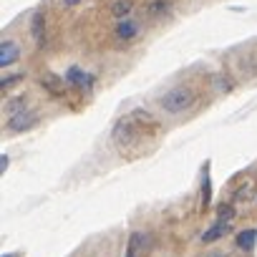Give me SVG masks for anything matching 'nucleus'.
I'll return each mask as SVG.
<instances>
[{
  "mask_svg": "<svg viewBox=\"0 0 257 257\" xmlns=\"http://www.w3.org/2000/svg\"><path fill=\"white\" fill-rule=\"evenodd\" d=\"M157 132H159V121L149 111L134 108V111L123 113L121 118H116V123L111 128V137H113L118 149L128 152V149H137L144 142H149Z\"/></svg>",
  "mask_w": 257,
  "mask_h": 257,
  "instance_id": "obj_1",
  "label": "nucleus"
},
{
  "mask_svg": "<svg viewBox=\"0 0 257 257\" xmlns=\"http://www.w3.org/2000/svg\"><path fill=\"white\" fill-rule=\"evenodd\" d=\"M197 103V91L192 86H172L162 98H159V106L167 111V113H184L189 111L192 106Z\"/></svg>",
  "mask_w": 257,
  "mask_h": 257,
  "instance_id": "obj_2",
  "label": "nucleus"
},
{
  "mask_svg": "<svg viewBox=\"0 0 257 257\" xmlns=\"http://www.w3.org/2000/svg\"><path fill=\"white\" fill-rule=\"evenodd\" d=\"M63 78H66L68 86H73V88H83V91H91L93 83H96V76L88 73V71H83L81 66H71V68L66 71Z\"/></svg>",
  "mask_w": 257,
  "mask_h": 257,
  "instance_id": "obj_3",
  "label": "nucleus"
},
{
  "mask_svg": "<svg viewBox=\"0 0 257 257\" xmlns=\"http://www.w3.org/2000/svg\"><path fill=\"white\" fill-rule=\"evenodd\" d=\"M38 123V116L33 113V111H28V108H23V111H16L8 121H6V126H8V132H28V128H33Z\"/></svg>",
  "mask_w": 257,
  "mask_h": 257,
  "instance_id": "obj_4",
  "label": "nucleus"
},
{
  "mask_svg": "<svg viewBox=\"0 0 257 257\" xmlns=\"http://www.w3.org/2000/svg\"><path fill=\"white\" fill-rule=\"evenodd\" d=\"M139 33H142V23H139V21H132V18L118 21L116 28H113V36H116V41H121V43L134 41Z\"/></svg>",
  "mask_w": 257,
  "mask_h": 257,
  "instance_id": "obj_5",
  "label": "nucleus"
},
{
  "mask_svg": "<svg viewBox=\"0 0 257 257\" xmlns=\"http://www.w3.org/2000/svg\"><path fill=\"white\" fill-rule=\"evenodd\" d=\"M18 58H21V43H18V41L6 38L3 43H0V68L13 66Z\"/></svg>",
  "mask_w": 257,
  "mask_h": 257,
  "instance_id": "obj_6",
  "label": "nucleus"
},
{
  "mask_svg": "<svg viewBox=\"0 0 257 257\" xmlns=\"http://www.w3.org/2000/svg\"><path fill=\"white\" fill-rule=\"evenodd\" d=\"M31 33L36 38L38 48H46V21H43V11H36L31 18Z\"/></svg>",
  "mask_w": 257,
  "mask_h": 257,
  "instance_id": "obj_7",
  "label": "nucleus"
},
{
  "mask_svg": "<svg viewBox=\"0 0 257 257\" xmlns=\"http://www.w3.org/2000/svg\"><path fill=\"white\" fill-rule=\"evenodd\" d=\"M229 229H232V222H222V219H217L209 229H204L202 232V242H214V239H222L224 234H229Z\"/></svg>",
  "mask_w": 257,
  "mask_h": 257,
  "instance_id": "obj_8",
  "label": "nucleus"
},
{
  "mask_svg": "<svg viewBox=\"0 0 257 257\" xmlns=\"http://www.w3.org/2000/svg\"><path fill=\"white\" fill-rule=\"evenodd\" d=\"M254 244H257V229H254V227H247V229L237 232V237H234V247H239L242 252H252Z\"/></svg>",
  "mask_w": 257,
  "mask_h": 257,
  "instance_id": "obj_9",
  "label": "nucleus"
},
{
  "mask_svg": "<svg viewBox=\"0 0 257 257\" xmlns=\"http://www.w3.org/2000/svg\"><path fill=\"white\" fill-rule=\"evenodd\" d=\"M43 86H46V91L48 93H53L56 98H63V93H66V86H63V78H58V76H46L43 81H41Z\"/></svg>",
  "mask_w": 257,
  "mask_h": 257,
  "instance_id": "obj_10",
  "label": "nucleus"
},
{
  "mask_svg": "<svg viewBox=\"0 0 257 257\" xmlns=\"http://www.w3.org/2000/svg\"><path fill=\"white\" fill-rule=\"evenodd\" d=\"M209 164H204V169H202V207L207 209L209 207V202H212V182H209V169H207Z\"/></svg>",
  "mask_w": 257,
  "mask_h": 257,
  "instance_id": "obj_11",
  "label": "nucleus"
},
{
  "mask_svg": "<svg viewBox=\"0 0 257 257\" xmlns=\"http://www.w3.org/2000/svg\"><path fill=\"white\" fill-rule=\"evenodd\" d=\"M254 192H257L254 182H244V184L234 192V199H237V202H247V199H252V197H254Z\"/></svg>",
  "mask_w": 257,
  "mask_h": 257,
  "instance_id": "obj_12",
  "label": "nucleus"
},
{
  "mask_svg": "<svg viewBox=\"0 0 257 257\" xmlns=\"http://www.w3.org/2000/svg\"><path fill=\"white\" fill-rule=\"evenodd\" d=\"M113 16L116 18H123V16H128L132 13V3H128V0H118V3H113Z\"/></svg>",
  "mask_w": 257,
  "mask_h": 257,
  "instance_id": "obj_13",
  "label": "nucleus"
},
{
  "mask_svg": "<svg viewBox=\"0 0 257 257\" xmlns=\"http://www.w3.org/2000/svg\"><path fill=\"white\" fill-rule=\"evenodd\" d=\"M217 214H219L222 222H232V217L237 214V209H234L232 204H219V207H217Z\"/></svg>",
  "mask_w": 257,
  "mask_h": 257,
  "instance_id": "obj_14",
  "label": "nucleus"
},
{
  "mask_svg": "<svg viewBox=\"0 0 257 257\" xmlns=\"http://www.w3.org/2000/svg\"><path fill=\"white\" fill-rule=\"evenodd\" d=\"M149 13L152 16H164V13H169V3L167 0H154V3L149 6Z\"/></svg>",
  "mask_w": 257,
  "mask_h": 257,
  "instance_id": "obj_15",
  "label": "nucleus"
},
{
  "mask_svg": "<svg viewBox=\"0 0 257 257\" xmlns=\"http://www.w3.org/2000/svg\"><path fill=\"white\" fill-rule=\"evenodd\" d=\"M222 88V91H229L232 88V81H227V78H214V88Z\"/></svg>",
  "mask_w": 257,
  "mask_h": 257,
  "instance_id": "obj_16",
  "label": "nucleus"
},
{
  "mask_svg": "<svg viewBox=\"0 0 257 257\" xmlns=\"http://www.w3.org/2000/svg\"><path fill=\"white\" fill-rule=\"evenodd\" d=\"M18 81H21V76H6V78H3V88H11V86L18 83Z\"/></svg>",
  "mask_w": 257,
  "mask_h": 257,
  "instance_id": "obj_17",
  "label": "nucleus"
},
{
  "mask_svg": "<svg viewBox=\"0 0 257 257\" xmlns=\"http://www.w3.org/2000/svg\"><path fill=\"white\" fill-rule=\"evenodd\" d=\"M78 3H81V0H63V6H66V8H76Z\"/></svg>",
  "mask_w": 257,
  "mask_h": 257,
  "instance_id": "obj_18",
  "label": "nucleus"
},
{
  "mask_svg": "<svg viewBox=\"0 0 257 257\" xmlns=\"http://www.w3.org/2000/svg\"><path fill=\"white\" fill-rule=\"evenodd\" d=\"M0 164H3V167H0V169L6 172V169H8V164H11V159H8V157H3V162H0Z\"/></svg>",
  "mask_w": 257,
  "mask_h": 257,
  "instance_id": "obj_19",
  "label": "nucleus"
},
{
  "mask_svg": "<svg viewBox=\"0 0 257 257\" xmlns=\"http://www.w3.org/2000/svg\"><path fill=\"white\" fill-rule=\"evenodd\" d=\"M209 257H227V254H224V252H219V249H217V252H209Z\"/></svg>",
  "mask_w": 257,
  "mask_h": 257,
  "instance_id": "obj_20",
  "label": "nucleus"
},
{
  "mask_svg": "<svg viewBox=\"0 0 257 257\" xmlns=\"http://www.w3.org/2000/svg\"><path fill=\"white\" fill-rule=\"evenodd\" d=\"M3 257H16V254H3Z\"/></svg>",
  "mask_w": 257,
  "mask_h": 257,
  "instance_id": "obj_21",
  "label": "nucleus"
}]
</instances>
